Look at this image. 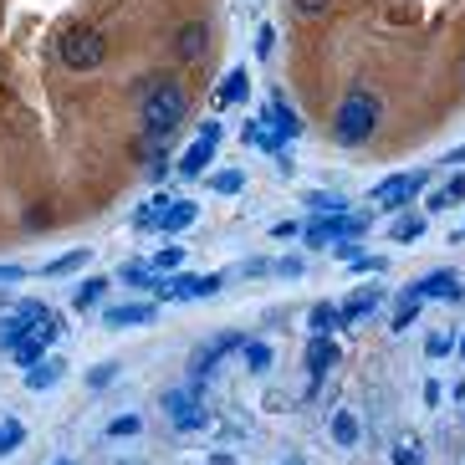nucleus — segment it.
<instances>
[{
	"label": "nucleus",
	"mask_w": 465,
	"mask_h": 465,
	"mask_svg": "<svg viewBox=\"0 0 465 465\" xmlns=\"http://www.w3.org/2000/svg\"><path fill=\"white\" fill-rule=\"evenodd\" d=\"M266 129L272 133H282V139H297V129H302V123H297V118H291V108H287V97L282 93H272V112H266Z\"/></svg>",
	"instance_id": "dca6fc26"
},
{
	"label": "nucleus",
	"mask_w": 465,
	"mask_h": 465,
	"mask_svg": "<svg viewBox=\"0 0 465 465\" xmlns=\"http://www.w3.org/2000/svg\"><path fill=\"white\" fill-rule=\"evenodd\" d=\"M419 302H425V297H419L415 287H404V297L394 302V317H389V327H394V333H404V327H415V317H419Z\"/></svg>",
	"instance_id": "6ab92c4d"
},
{
	"label": "nucleus",
	"mask_w": 465,
	"mask_h": 465,
	"mask_svg": "<svg viewBox=\"0 0 465 465\" xmlns=\"http://www.w3.org/2000/svg\"><path fill=\"white\" fill-rule=\"evenodd\" d=\"M455 348H461V353H465V337H461V343H455Z\"/></svg>",
	"instance_id": "603ef678"
},
{
	"label": "nucleus",
	"mask_w": 465,
	"mask_h": 465,
	"mask_svg": "<svg viewBox=\"0 0 465 465\" xmlns=\"http://www.w3.org/2000/svg\"><path fill=\"white\" fill-rule=\"evenodd\" d=\"M333 256H337V261H353V256H358V241H337Z\"/></svg>",
	"instance_id": "a18cd8bd"
},
{
	"label": "nucleus",
	"mask_w": 465,
	"mask_h": 465,
	"mask_svg": "<svg viewBox=\"0 0 465 465\" xmlns=\"http://www.w3.org/2000/svg\"><path fill=\"white\" fill-rule=\"evenodd\" d=\"M272 236H276V241H291V236H302V225H297V220H282Z\"/></svg>",
	"instance_id": "c03bdc74"
},
{
	"label": "nucleus",
	"mask_w": 465,
	"mask_h": 465,
	"mask_svg": "<svg viewBox=\"0 0 465 465\" xmlns=\"http://www.w3.org/2000/svg\"><path fill=\"white\" fill-rule=\"evenodd\" d=\"M225 272L215 276H164L159 291H154V302H194V297H210V291H220Z\"/></svg>",
	"instance_id": "39448f33"
},
{
	"label": "nucleus",
	"mask_w": 465,
	"mask_h": 465,
	"mask_svg": "<svg viewBox=\"0 0 465 465\" xmlns=\"http://www.w3.org/2000/svg\"><path fill=\"white\" fill-rule=\"evenodd\" d=\"M21 276H31V272L16 266V261H0V287H11V282H21Z\"/></svg>",
	"instance_id": "a19ab883"
},
{
	"label": "nucleus",
	"mask_w": 465,
	"mask_h": 465,
	"mask_svg": "<svg viewBox=\"0 0 465 465\" xmlns=\"http://www.w3.org/2000/svg\"><path fill=\"white\" fill-rule=\"evenodd\" d=\"M307 327H312V337H327L337 327V307L333 302H317L312 312H307Z\"/></svg>",
	"instance_id": "393cba45"
},
{
	"label": "nucleus",
	"mask_w": 465,
	"mask_h": 465,
	"mask_svg": "<svg viewBox=\"0 0 465 465\" xmlns=\"http://www.w3.org/2000/svg\"><path fill=\"white\" fill-rule=\"evenodd\" d=\"M57 57H62L72 72H93V67H103V57H108V36L97 31V26H72V31H62V41H57Z\"/></svg>",
	"instance_id": "7ed1b4c3"
},
{
	"label": "nucleus",
	"mask_w": 465,
	"mask_h": 465,
	"mask_svg": "<svg viewBox=\"0 0 465 465\" xmlns=\"http://www.w3.org/2000/svg\"><path fill=\"white\" fill-rule=\"evenodd\" d=\"M415 291L425 297V302H430V297H461V282H455V272H450V266H440V272H425V276H419Z\"/></svg>",
	"instance_id": "f8f14e48"
},
{
	"label": "nucleus",
	"mask_w": 465,
	"mask_h": 465,
	"mask_svg": "<svg viewBox=\"0 0 465 465\" xmlns=\"http://www.w3.org/2000/svg\"><path fill=\"white\" fill-rule=\"evenodd\" d=\"M348 266H353V272H384V256H363V251H358Z\"/></svg>",
	"instance_id": "79ce46f5"
},
{
	"label": "nucleus",
	"mask_w": 465,
	"mask_h": 465,
	"mask_svg": "<svg viewBox=\"0 0 465 465\" xmlns=\"http://www.w3.org/2000/svg\"><path fill=\"white\" fill-rule=\"evenodd\" d=\"M272 272H276V276H287V282H297V276H302V256H282Z\"/></svg>",
	"instance_id": "ea45409f"
},
{
	"label": "nucleus",
	"mask_w": 465,
	"mask_h": 465,
	"mask_svg": "<svg viewBox=\"0 0 465 465\" xmlns=\"http://www.w3.org/2000/svg\"><path fill=\"white\" fill-rule=\"evenodd\" d=\"M57 379H62V358H51V353L41 358L36 369H26V389H36V394H41V389H51Z\"/></svg>",
	"instance_id": "4be33fe9"
},
{
	"label": "nucleus",
	"mask_w": 465,
	"mask_h": 465,
	"mask_svg": "<svg viewBox=\"0 0 465 465\" xmlns=\"http://www.w3.org/2000/svg\"><path fill=\"white\" fill-rule=\"evenodd\" d=\"M112 379H118V363H97V369H87V389H108Z\"/></svg>",
	"instance_id": "e433bc0d"
},
{
	"label": "nucleus",
	"mask_w": 465,
	"mask_h": 465,
	"mask_svg": "<svg viewBox=\"0 0 465 465\" xmlns=\"http://www.w3.org/2000/svg\"><path fill=\"white\" fill-rule=\"evenodd\" d=\"M379 118H384V103L373 93H363V87H353V93L337 103V118H333V133H337V144H369L373 129H379Z\"/></svg>",
	"instance_id": "f03ea898"
},
{
	"label": "nucleus",
	"mask_w": 465,
	"mask_h": 465,
	"mask_svg": "<svg viewBox=\"0 0 465 465\" xmlns=\"http://www.w3.org/2000/svg\"><path fill=\"white\" fill-rule=\"evenodd\" d=\"M425 353H430V358H450V353H455V343H450L445 333H434L430 343H425Z\"/></svg>",
	"instance_id": "58836bf2"
},
{
	"label": "nucleus",
	"mask_w": 465,
	"mask_h": 465,
	"mask_svg": "<svg viewBox=\"0 0 465 465\" xmlns=\"http://www.w3.org/2000/svg\"><path fill=\"white\" fill-rule=\"evenodd\" d=\"M87 261H93V251H87V246H72V251H62L57 261H47L41 276H72V272H82Z\"/></svg>",
	"instance_id": "a211bd4d"
},
{
	"label": "nucleus",
	"mask_w": 465,
	"mask_h": 465,
	"mask_svg": "<svg viewBox=\"0 0 465 465\" xmlns=\"http://www.w3.org/2000/svg\"><path fill=\"white\" fill-rule=\"evenodd\" d=\"M307 205H312V215H343V210H348V200H343V194H307Z\"/></svg>",
	"instance_id": "7c9ffc66"
},
{
	"label": "nucleus",
	"mask_w": 465,
	"mask_h": 465,
	"mask_svg": "<svg viewBox=\"0 0 465 465\" xmlns=\"http://www.w3.org/2000/svg\"><path fill=\"white\" fill-rule=\"evenodd\" d=\"M139 430H144V419H139V415H123V419H112V425H108L112 440H129V434H139Z\"/></svg>",
	"instance_id": "c9c22d12"
},
{
	"label": "nucleus",
	"mask_w": 465,
	"mask_h": 465,
	"mask_svg": "<svg viewBox=\"0 0 465 465\" xmlns=\"http://www.w3.org/2000/svg\"><path fill=\"white\" fill-rule=\"evenodd\" d=\"M194 215H200V210H194L190 200H184V205H169V210L159 215V236H179V230H190Z\"/></svg>",
	"instance_id": "aec40b11"
},
{
	"label": "nucleus",
	"mask_w": 465,
	"mask_h": 465,
	"mask_svg": "<svg viewBox=\"0 0 465 465\" xmlns=\"http://www.w3.org/2000/svg\"><path fill=\"white\" fill-rule=\"evenodd\" d=\"M179 266H184V251H179V246H164V251H154V272H179Z\"/></svg>",
	"instance_id": "473e14b6"
},
{
	"label": "nucleus",
	"mask_w": 465,
	"mask_h": 465,
	"mask_svg": "<svg viewBox=\"0 0 465 465\" xmlns=\"http://www.w3.org/2000/svg\"><path fill=\"white\" fill-rule=\"evenodd\" d=\"M210 465H236V455H230V450H215V455H210Z\"/></svg>",
	"instance_id": "de8ad7c7"
},
{
	"label": "nucleus",
	"mask_w": 465,
	"mask_h": 465,
	"mask_svg": "<svg viewBox=\"0 0 465 465\" xmlns=\"http://www.w3.org/2000/svg\"><path fill=\"white\" fill-rule=\"evenodd\" d=\"M47 312H51L47 302H21V307H11V312L0 317V348H11L21 333H31V327L47 317Z\"/></svg>",
	"instance_id": "0eeeda50"
},
{
	"label": "nucleus",
	"mask_w": 465,
	"mask_h": 465,
	"mask_svg": "<svg viewBox=\"0 0 465 465\" xmlns=\"http://www.w3.org/2000/svg\"><path fill=\"white\" fill-rule=\"evenodd\" d=\"M103 291H108V276H93V282H82V287H77L72 307H77V312H87V307H93L97 297H103Z\"/></svg>",
	"instance_id": "c756f323"
},
{
	"label": "nucleus",
	"mask_w": 465,
	"mask_h": 465,
	"mask_svg": "<svg viewBox=\"0 0 465 465\" xmlns=\"http://www.w3.org/2000/svg\"><path fill=\"white\" fill-rule=\"evenodd\" d=\"M302 363H307V373H312V379H322V373L337 363V343H333V337H312V343H307V358H302Z\"/></svg>",
	"instance_id": "2eb2a0df"
},
{
	"label": "nucleus",
	"mask_w": 465,
	"mask_h": 465,
	"mask_svg": "<svg viewBox=\"0 0 465 465\" xmlns=\"http://www.w3.org/2000/svg\"><path fill=\"white\" fill-rule=\"evenodd\" d=\"M261 272H272V261H246L241 276H261Z\"/></svg>",
	"instance_id": "49530a36"
},
{
	"label": "nucleus",
	"mask_w": 465,
	"mask_h": 465,
	"mask_svg": "<svg viewBox=\"0 0 465 465\" xmlns=\"http://www.w3.org/2000/svg\"><path fill=\"white\" fill-rule=\"evenodd\" d=\"M425 184H430V169H404V174H389L384 184L373 190V205H379V210H394V215H399V210L409 205V200L425 190Z\"/></svg>",
	"instance_id": "20e7f679"
},
{
	"label": "nucleus",
	"mask_w": 465,
	"mask_h": 465,
	"mask_svg": "<svg viewBox=\"0 0 465 465\" xmlns=\"http://www.w3.org/2000/svg\"><path fill=\"white\" fill-rule=\"evenodd\" d=\"M5 353H11V363H16V369H36V363L47 358V343H41L36 333H21L16 343L5 348Z\"/></svg>",
	"instance_id": "4468645a"
},
{
	"label": "nucleus",
	"mask_w": 465,
	"mask_h": 465,
	"mask_svg": "<svg viewBox=\"0 0 465 465\" xmlns=\"http://www.w3.org/2000/svg\"><path fill=\"white\" fill-rule=\"evenodd\" d=\"M327 5H333V0H291L297 21H317V16H327Z\"/></svg>",
	"instance_id": "72a5a7b5"
},
{
	"label": "nucleus",
	"mask_w": 465,
	"mask_h": 465,
	"mask_svg": "<svg viewBox=\"0 0 465 465\" xmlns=\"http://www.w3.org/2000/svg\"><path fill=\"white\" fill-rule=\"evenodd\" d=\"M210 164H215V144L194 139V144L174 159V174H179V179H200V174H210Z\"/></svg>",
	"instance_id": "1a4fd4ad"
},
{
	"label": "nucleus",
	"mask_w": 465,
	"mask_h": 465,
	"mask_svg": "<svg viewBox=\"0 0 465 465\" xmlns=\"http://www.w3.org/2000/svg\"><path fill=\"white\" fill-rule=\"evenodd\" d=\"M440 159H445V164H465V144L455 148V154H440Z\"/></svg>",
	"instance_id": "09e8293b"
},
{
	"label": "nucleus",
	"mask_w": 465,
	"mask_h": 465,
	"mask_svg": "<svg viewBox=\"0 0 465 465\" xmlns=\"http://www.w3.org/2000/svg\"><path fill=\"white\" fill-rule=\"evenodd\" d=\"M164 409H169V419H174V430L179 434H190V430H200L205 425V409H200V389H169L164 394Z\"/></svg>",
	"instance_id": "423d86ee"
},
{
	"label": "nucleus",
	"mask_w": 465,
	"mask_h": 465,
	"mask_svg": "<svg viewBox=\"0 0 465 465\" xmlns=\"http://www.w3.org/2000/svg\"><path fill=\"white\" fill-rule=\"evenodd\" d=\"M51 465H77V461H67V455H62V461H51Z\"/></svg>",
	"instance_id": "3c124183"
},
{
	"label": "nucleus",
	"mask_w": 465,
	"mask_h": 465,
	"mask_svg": "<svg viewBox=\"0 0 465 465\" xmlns=\"http://www.w3.org/2000/svg\"><path fill=\"white\" fill-rule=\"evenodd\" d=\"M450 241H465V225H461V230H455V236H450Z\"/></svg>",
	"instance_id": "8fccbe9b"
},
{
	"label": "nucleus",
	"mask_w": 465,
	"mask_h": 465,
	"mask_svg": "<svg viewBox=\"0 0 465 465\" xmlns=\"http://www.w3.org/2000/svg\"><path fill=\"white\" fill-rule=\"evenodd\" d=\"M333 440H337L343 450H353V445H358V415L337 409V415H333Z\"/></svg>",
	"instance_id": "a878e982"
},
{
	"label": "nucleus",
	"mask_w": 465,
	"mask_h": 465,
	"mask_svg": "<svg viewBox=\"0 0 465 465\" xmlns=\"http://www.w3.org/2000/svg\"><path fill=\"white\" fill-rule=\"evenodd\" d=\"M118 282H129V287H144V291H159L164 272H154V261H129V266L118 272Z\"/></svg>",
	"instance_id": "f3484780"
},
{
	"label": "nucleus",
	"mask_w": 465,
	"mask_h": 465,
	"mask_svg": "<svg viewBox=\"0 0 465 465\" xmlns=\"http://www.w3.org/2000/svg\"><path fill=\"white\" fill-rule=\"evenodd\" d=\"M246 97H251V77H246L241 67H236V72H230V77L220 82V93H215V103H220V108H230V103H246Z\"/></svg>",
	"instance_id": "412c9836"
},
{
	"label": "nucleus",
	"mask_w": 465,
	"mask_h": 465,
	"mask_svg": "<svg viewBox=\"0 0 465 465\" xmlns=\"http://www.w3.org/2000/svg\"><path fill=\"white\" fill-rule=\"evenodd\" d=\"M205 184L215 194H241L246 190V174H241V169H215V174H205Z\"/></svg>",
	"instance_id": "b1692460"
},
{
	"label": "nucleus",
	"mask_w": 465,
	"mask_h": 465,
	"mask_svg": "<svg viewBox=\"0 0 465 465\" xmlns=\"http://www.w3.org/2000/svg\"><path fill=\"white\" fill-rule=\"evenodd\" d=\"M348 215V210H343ZM343 215H312V220L302 225V241L312 246V251H322V246H333L337 236H343Z\"/></svg>",
	"instance_id": "9b49d317"
},
{
	"label": "nucleus",
	"mask_w": 465,
	"mask_h": 465,
	"mask_svg": "<svg viewBox=\"0 0 465 465\" xmlns=\"http://www.w3.org/2000/svg\"><path fill=\"white\" fill-rule=\"evenodd\" d=\"M369 225H373V210H348V215H343V236H358V241H363Z\"/></svg>",
	"instance_id": "2f4dec72"
},
{
	"label": "nucleus",
	"mask_w": 465,
	"mask_h": 465,
	"mask_svg": "<svg viewBox=\"0 0 465 465\" xmlns=\"http://www.w3.org/2000/svg\"><path fill=\"white\" fill-rule=\"evenodd\" d=\"M159 317V302H112L108 312H103V322L108 327H144V322Z\"/></svg>",
	"instance_id": "6e6552de"
},
{
	"label": "nucleus",
	"mask_w": 465,
	"mask_h": 465,
	"mask_svg": "<svg viewBox=\"0 0 465 465\" xmlns=\"http://www.w3.org/2000/svg\"><path fill=\"white\" fill-rule=\"evenodd\" d=\"M272 51H276V26H261L256 31V57L261 62H272Z\"/></svg>",
	"instance_id": "4c0bfd02"
},
{
	"label": "nucleus",
	"mask_w": 465,
	"mask_h": 465,
	"mask_svg": "<svg viewBox=\"0 0 465 465\" xmlns=\"http://www.w3.org/2000/svg\"><path fill=\"white\" fill-rule=\"evenodd\" d=\"M139 112H144V139L169 144V139H174V129L184 123V112H190V97H184V87H179V82L148 77V82H139Z\"/></svg>",
	"instance_id": "f257e3e1"
},
{
	"label": "nucleus",
	"mask_w": 465,
	"mask_h": 465,
	"mask_svg": "<svg viewBox=\"0 0 465 465\" xmlns=\"http://www.w3.org/2000/svg\"><path fill=\"white\" fill-rule=\"evenodd\" d=\"M419 236H425V215H419V210H404V215H394V241H399V246H415Z\"/></svg>",
	"instance_id": "5701e85b"
},
{
	"label": "nucleus",
	"mask_w": 465,
	"mask_h": 465,
	"mask_svg": "<svg viewBox=\"0 0 465 465\" xmlns=\"http://www.w3.org/2000/svg\"><path fill=\"white\" fill-rule=\"evenodd\" d=\"M461 200H465V174H455V179H450V184H445V190H440V194H430V210H434V215H440V210L461 205Z\"/></svg>",
	"instance_id": "cd10ccee"
},
{
	"label": "nucleus",
	"mask_w": 465,
	"mask_h": 465,
	"mask_svg": "<svg viewBox=\"0 0 465 465\" xmlns=\"http://www.w3.org/2000/svg\"><path fill=\"white\" fill-rule=\"evenodd\" d=\"M194 139H205V144H220V123H210V118H205V123L194 129Z\"/></svg>",
	"instance_id": "37998d69"
},
{
	"label": "nucleus",
	"mask_w": 465,
	"mask_h": 465,
	"mask_svg": "<svg viewBox=\"0 0 465 465\" xmlns=\"http://www.w3.org/2000/svg\"><path fill=\"white\" fill-rule=\"evenodd\" d=\"M21 440H26V425H21V419H0V461H5L11 450H21Z\"/></svg>",
	"instance_id": "c85d7f7f"
},
{
	"label": "nucleus",
	"mask_w": 465,
	"mask_h": 465,
	"mask_svg": "<svg viewBox=\"0 0 465 465\" xmlns=\"http://www.w3.org/2000/svg\"><path fill=\"white\" fill-rule=\"evenodd\" d=\"M241 353H246V369H251V373H266V369H272V348H266L261 337H246Z\"/></svg>",
	"instance_id": "bb28decb"
},
{
	"label": "nucleus",
	"mask_w": 465,
	"mask_h": 465,
	"mask_svg": "<svg viewBox=\"0 0 465 465\" xmlns=\"http://www.w3.org/2000/svg\"><path fill=\"white\" fill-rule=\"evenodd\" d=\"M210 51V31L200 26V21H190V26H179L174 31V57L179 62H200Z\"/></svg>",
	"instance_id": "9d476101"
},
{
	"label": "nucleus",
	"mask_w": 465,
	"mask_h": 465,
	"mask_svg": "<svg viewBox=\"0 0 465 465\" xmlns=\"http://www.w3.org/2000/svg\"><path fill=\"white\" fill-rule=\"evenodd\" d=\"M394 465H425V450H419V440H404V445H394Z\"/></svg>",
	"instance_id": "f704fd0d"
},
{
	"label": "nucleus",
	"mask_w": 465,
	"mask_h": 465,
	"mask_svg": "<svg viewBox=\"0 0 465 465\" xmlns=\"http://www.w3.org/2000/svg\"><path fill=\"white\" fill-rule=\"evenodd\" d=\"M373 307H379V291H353V297H348V302L337 307V327H358V322L369 317Z\"/></svg>",
	"instance_id": "ddd939ff"
}]
</instances>
